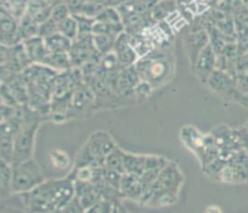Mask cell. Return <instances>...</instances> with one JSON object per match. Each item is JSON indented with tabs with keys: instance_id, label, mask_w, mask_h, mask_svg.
<instances>
[{
	"instance_id": "1",
	"label": "cell",
	"mask_w": 248,
	"mask_h": 213,
	"mask_svg": "<svg viewBox=\"0 0 248 213\" xmlns=\"http://www.w3.org/2000/svg\"><path fill=\"white\" fill-rule=\"evenodd\" d=\"M23 195L29 213H55L75 196L74 181L69 177L45 181Z\"/></svg>"
},
{
	"instance_id": "2",
	"label": "cell",
	"mask_w": 248,
	"mask_h": 213,
	"mask_svg": "<svg viewBox=\"0 0 248 213\" xmlns=\"http://www.w3.org/2000/svg\"><path fill=\"white\" fill-rule=\"evenodd\" d=\"M135 67L140 79L154 89L166 85L173 77L174 61L166 48H155L144 57L138 58Z\"/></svg>"
},
{
	"instance_id": "3",
	"label": "cell",
	"mask_w": 248,
	"mask_h": 213,
	"mask_svg": "<svg viewBox=\"0 0 248 213\" xmlns=\"http://www.w3.org/2000/svg\"><path fill=\"white\" fill-rule=\"evenodd\" d=\"M41 116L24 106V121L14 137V161L12 165L33 159L35 137L40 127Z\"/></svg>"
},
{
	"instance_id": "4",
	"label": "cell",
	"mask_w": 248,
	"mask_h": 213,
	"mask_svg": "<svg viewBox=\"0 0 248 213\" xmlns=\"http://www.w3.org/2000/svg\"><path fill=\"white\" fill-rule=\"evenodd\" d=\"M116 147L115 140L107 131H96L90 136L75 160V166H104L106 157Z\"/></svg>"
},
{
	"instance_id": "5",
	"label": "cell",
	"mask_w": 248,
	"mask_h": 213,
	"mask_svg": "<svg viewBox=\"0 0 248 213\" xmlns=\"http://www.w3.org/2000/svg\"><path fill=\"white\" fill-rule=\"evenodd\" d=\"M45 182L43 171L34 159L12 165L11 191L15 194H26Z\"/></svg>"
},
{
	"instance_id": "6",
	"label": "cell",
	"mask_w": 248,
	"mask_h": 213,
	"mask_svg": "<svg viewBox=\"0 0 248 213\" xmlns=\"http://www.w3.org/2000/svg\"><path fill=\"white\" fill-rule=\"evenodd\" d=\"M72 67L81 68L89 61L101 62L103 56L96 50L93 43V34H79L72 43L69 52Z\"/></svg>"
},
{
	"instance_id": "7",
	"label": "cell",
	"mask_w": 248,
	"mask_h": 213,
	"mask_svg": "<svg viewBox=\"0 0 248 213\" xmlns=\"http://www.w3.org/2000/svg\"><path fill=\"white\" fill-rule=\"evenodd\" d=\"M97 109L96 106V96L86 85V82L77 87L73 93L72 106L69 111V120L70 119L80 118V116H86L87 114L91 115Z\"/></svg>"
},
{
	"instance_id": "8",
	"label": "cell",
	"mask_w": 248,
	"mask_h": 213,
	"mask_svg": "<svg viewBox=\"0 0 248 213\" xmlns=\"http://www.w3.org/2000/svg\"><path fill=\"white\" fill-rule=\"evenodd\" d=\"M156 182L165 190L178 196L179 190L183 185L184 177L178 165L173 161H169L157 176Z\"/></svg>"
},
{
	"instance_id": "9",
	"label": "cell",
	"mask_w": 248,
	"mask_h": 213,
	"mask_svg": "<svg viewBox=\"0 0 248 213\" xmlns=\"http://www.w3.org/2000/svg\"><path fill=\"white\" fill-rule=\"evenodd\" d=\"M140 80L142 79H140L135 65L123 68L119 73L118 81H116V93L121 98L127 99L130 102H135V99H133V90H135V87L137 86Z\"/></svg>"
},
{
	"instance_id": "10",
	"label": "cell",
	"mask_w": 248,
	"mask_h": 213,
	"mask_svg": "<svg viewBox=\"0 0 248 213\" xmlns=\"http://www.w3.org/2000/svg\"><path fill=\"white\" fill-rule=\"evenodd\" d=\"M217 68V52L212 47L211 44H208L196 58L195 63L193 64L194 73L196 76L203 82H207L208 77Z\"/></svg>"
},
{
	"instance_id": "11",
	"label": "cell",
	"mask_w": 248,
	"mask_h": 213,
	"mask_svg": "<svg viewBox=\"0 0 248 213\" xmlns=\"http://www.w3.org/2000/svg\"><path fill=\"white\" fill-rule=\"evenodd\" d=\"M113 51L116 57H118L121 68L131 67V65H135V63L137 62L138 56L135 52L132 46H131L130 35H128L127 31L124 30L123 33L119 34L118 38L115 39Z\"/></svg>"
},
{
	"instance_id": "12",
	"label": "cell",
	"mask_w": 248,
	"mask_h": 213,
	"mask_svg": "<svg viewBox=\"0 0 248 213\" xmlns=\"http://www.w3.org/2000/svg\"><path fill=\"white\" fill-rule=\"evenodd\" d=\"M144 190L145 186L140 176L130 173L123 174L120 181V186H119V191H120V195L123 198L140 201Z\"/></svg>"
},
{
	"instance_id": "13",
	"label": "cell",
	"mask_w": 248,
	"mask_h": 213,
	"mask_svg": "<svg viewBox=\"0 0 248 213\" xmlns=\"http://www.w3.org/2000/svg\"><path fill=\"white\" fill-rule=\"evenodd\" d=\"M208 44H210V35H208L207 31L202 30V29L188 34V35L186 36V51H188V56L189 60H190L191 67H193V64L195 63L199 53H200Z\"/></svg>"
},
{
	"instance_id": "14",
	"label": "cell",
	"mask_w": 248,
	"mask_h": 213,
	"mask_svg": "<svg viewBox=\"0 0 248 213\" xmlns=\"http://www.w3.org/2000/svg\"><path fill=\"white\" fill-rule=\"evenodd\" d=\"M22 43H23L24 48H26L31 63H33V64L34 63H35V64H43L44 60H45L46 56H47L48 53L44 38L36 35L33 36V38L26 39V40H23Z\"/></svg>"
},
{
	"instance_id": "15",
	"label": "cell",
	"mask_w": 248,
	"mask_h": 213,
	"mask_svg": "<svg viewBox=\"0 0 248 213\" xmlns=\"http://www.w3.org/2000/svg\"><path fill=\"white\" fill-rule=\"evenodd\" d=\"M181 136L184 144L190 148L195 154H199V152H202L206 142H207V136H202L195 127H191V126L184 127L182 130Z\"/></svg>"
},
{
	"instance_id": "16",
	"label": "cell",
	"mask_w": 248,
	"mask_h": 213,
	"mask_svg": "<svg viewBox=\"0 0 248 213\" xmlns=\"http://www.w3.org/2000/svg\"><path fill=\"white\" fill-rule=\"evenodd\" d=\"M145 160L147 155H137L132 152H124V166H125V173L142 176L145 168Z\"/></svg>"
},
{
	"instance_id": "17",
	"label": "cell",
	"mask_w": 248,
	"mask_h": 213,
	"mask_svg": "<svg viewBox=\"0 0 248 213\" xmlns=\"http://www.w3.org/2000/svg\"><path fill=\"white\" fill-rule=\"evenodd\" d=\"M43 64L47 65L51 69L58 73L65 72V70H69L70 68H73L68 52H48L44 60Z\"/></svg>"
},
{
	"instance_id": "18",
	"label": "cell",
	"mask_w": 248,
	"mask_h": 213,
	"mask_svg": "<svg viewBox=\"0 0 248 213\" xmlns=\"http://www.w3.org/2000/svg\"><path fill=\"white\" fill-rule=\"evenodd\" d=\"M207 84L210 85L211 89H213L217 92H220V93H227V92L232 91V89H234V84H232V79L224 72L218 69H216L210 75Z\"/></svg>"
},
{
	"instance_id": "19",
	"label": "cell",
	"mask_w": 248,
	"mask_h": 213,
	"mask_svg": "<svg viewBox=\"0 0 248 213\" xmlns=\"http://www.w3.org/2000/svg\"><path fill=\"white\" fill-rule=\"evenodd\" d=\"M177 9L176 0H156L150 10V16L154 22L165 21L170 14Z\"/></svg>"
},
{
	"instance_id": "20",
	"label": "cell",
	"mask_w": 248,
	"mask_h": 213,
	"mask_svg": "<svg viewBox=\"0 0 248 213\" xmlns=\"http://www.w3.org/2000/svg\"><path fill=\"white\" fill-rule=\"evenodd\" d=\"M48 52H69L73 41L61 33H55L44 39Z\"/></svg>"
},
{
	"instance_id": "21",
	"label": "cell",
	"mask_w": 248,
	"mask_h": 213,
	"mask_svg": "<svg viewBox=\"0 0 248 213\" xmlns=\"http://www.w3.org/2000/svg\"><path fill=\"white\" fill-rule=\"evenodd\" d=\"M18 35L21 41L39 35V23L29 15L24 14L18 19Z\"/></svg>"
},
{
	"instance_id": "22",
	"label": "cell",
	"mask_w": 248,
	"mask_h": 213,
	"mask_svg": "<svg viewBox=\"0 0 248 213\" xmlns=\"http://www.w3.org/2000/svg\"><path fill=\"white\" fill-rule=\"evenodd\" d=\"M124 150L120 147L116 145L106 157V161H104V166L107 168L111 169V171H115L118 173L124 174L125 173V166H124Z\"/></svg>"
},
{
	"instance_id": "23",
	"label": "cell",
	"mask_w": 248,
	"mask_h": 213,
	"mask_svg": "<svg viewBox=\"0 0 248 213\" xmlns=\"http://www.w3.org/2000/svg\"><path fill=\"white\" fill-rule=\"evenodd\" d=\"M116 38L111 35H106V34H93V43L94 46H96V50L102 56L111 52L114 48V44H115Z\"/></svg>"
},
{
	"instance_id": "24",
	"label": "cell",
	"mask_w": 248,
	"mask_h": 213,
	"mask_svg": "<svg viewBox=\"0 0 248 213\" xmlns=\"http://www.w3.org/2000/svg\"><path fill=\"white\" fill-rule=\"evenodd\" d=\"M58 33L63 34L72 41L77 39V36L79 35V29H78L77 19L74 18L73 15H70L69 17L58 23Z\"/></svg>"
},
{
	"instance_id": "25",
	"label": "cell",
	"mask_w": 248,
	"mask_h": 213,
	"mask_svg": "<svg viewBox=\"0 0 248 213\" xmlns=\"http://www.w3.org/2000/svg\"><path fill=\"white\" fill-rule=\"evenodd\" d=\"M50 162L56 169H65L69 167L70 159L69 155L62 149H53L50 152Z\"/></svg>"
},
{
	"instance_id": "26",
	"label": "cell",
	"mask_w": 248,
	"mask_h": 213,
	"mask_svg": "<svg viewBox=\"0 0 248 213\" xmlns=\"http://www.w3.org/2000/svg\"><path fill=\"white\" fill-rule=\"evenodd\" d=\"M165 22L171 27L173 33H177V31L182 30V29L188 24V19L186 18L183 12H182L179 9H176L172 14H170L169 16L166 17V19H165Z\"/></svg>"
},
{
	"instance_id": "27",
	"label": "cell",
	"mask_w": 248,
	"mask_h": 213,
	"mask_svg": "<svg viewBox=\"0 0 248 213\" xmlns=\"http://www.w3.org/2000/svg\"><path fill=\"white\" fill-rule=\"evenodd\" d=\"M154 90L155 89L149 82L140 80L137 84V86L135 87V90H133V99H135L136 103H140V102L149 98L153 92H154Z\"/></svg>"
},
{
	"instance_id": "28",
	"label": "cell",
	"mask_w": 248,
	"mask_h": 213,
	"mask_svg": "<svg viewBox=\"0 0 248 213\" xmlns=\"http://www.w3.org/2000/svg\"><path fill=\"white\" fill-rule=\"evenodd\" d=\"M72 15L70 12L69 6L65 1H56L52 6V11H51V18L53 21H56L57 23L62 22L63 19H65L67 17H69Z\"/></svg>"
},
{
	"instance_id": "29",
	"label": "cell",
	"mask_w": 248,
	"mask_h": 213,
	"mask_svg": "<svg viewBox=\"0 0 248 213\" xmlns=\"http://www.w3.org/2000/svg\"><path fill=\"white\" fill-rule=\"evenodd\" d=\"M73 16L77 19L79 34H92L96 18H91V17L85 16V15H73Z\"/></svg>"
},
{
	"instance_id": "30",
	"label": "cell",
	"mask_w": 248,
	"mask_h": 213,
	"mask_svg": "<svg viewBox=\"0 0 248 213\" xmlns=\"http://www.w3.org/2000/svg\"><path fill=\"white\" fill-rule=\"evenodd\" d=\"M57 31L58 23L56 21H53L51 17L48 19H46V21H44L43 23L39 24V36H41L44 39L57 33Z\"/></svg>"
},
{
	"instance_id": "31",
	"label": "cell",
	"mask_w": 248,
	"mask_h": 213,
	"mask_svg": "<svg viewBox=\"0 0 248 213\" xmlns=\"http://www.w3.org/2000/svg\"><path fill=\"white\" fill-rule=\"evenodd\" d=\"M55 213H86V210H85L84 206L80 203L79 198H78L77 196H74L62 210L57 211V212Z\"/></svg>"
},
{
	"instance_id": "32",
	"label": "cell",
	"mask_w": 248,
	"mask_h": 213,
	"mask_svg": "<svg viewBox=\"0 0 248 213\" xmlns=\"http://www.w3.org/2000/svg\"><path fill=\"white\" fill-rule=\"evenodd\" d=\"M10 48H11V46L0 43V67H4L9 62Z\"/></svg>"
},
{
	"instance_id": "33",
	"label": "cell",
	"mask_w": 248,
	"mask_h": 213,
	"mask_svg": "<svg viewBox=\"0 0 248 213\" xmlns=\"http://www.w3.org/2000/svg\"><path fill=\"white\" fill-rule=\"evenodd\" d=\"M237 131H239L240 137H241L242 145H244L245 149L248 152V121L245 123L244 126H242V127H240Z\"/></svg>"
},
{
	"instance_id": "34",
	"label": "cell",
	"mask_w": 248,
	"mask_h": 213,
	"mask_svg": "<svg viewBox=\"0 0 248 213\" xmlns=\"http://www.w3.org/2000/svg\"><path fill=\"white\" fill-rule=\"evenodd\" d=\"M125 1L126 0H104L103 5L107 7H115V9H118V7L121 6Z\"/></svg>"
},
{
	"instance_id": "35",
	"label": "cell",
	"mask_w": 248,
	"mask_h": 213,
	"mask_svg": "<svg viewBox=\"0 0 248 213\" xmlns=\"http://www.w3.org/2000/svg\"><path fill=\"white\" fill-rule=\"evenodd\" d=\"M205 213H223V211H222V208L218 207V206L211 205V206H208L207 208H206Z\"/></svg>"
}]
</instances>
